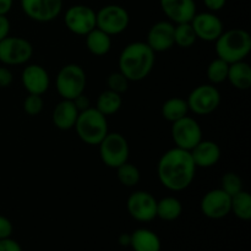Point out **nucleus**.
<instances>
[{
  "mask_svg": "<svg viewBox=\"0 0 251 251\" xmlns=\"http://www.w3.org/2000/svg\"><path fill=\"white\" fill-rule=\"evenodd\" d=\"M98 147L100 159L109 168H118L129 159V144L119 132H108L104 139L100 142Z\"/></svg>",
  "mask_w": 251,
  "mask_h": 251,
  "instance_id": "obj_6",
  "label": "nucleus"
},
{
  "mask_svg": "<svg viewBox=\"0 0 251 251\" xmlns=\"http://www.w3.org/2000/svg\"><path fill=\"white\" fill-rule=\"evenodd\" d=\"M196 166L190 151L173 147L162 154L157 164V176L166 189L183 191L193 184Z\"/></svg>",
  "mask_w": 251,
  "mask_h": 251,
  "instance_id": "obj_1",
  "label": "nucleus"
},
{
  "mask_svg": "<svg viewBox=\"0 0 251 251\" xmlns=\"http://www.w3.org/2000/svg\"><path fill=\"white\" fill-rule=\"evenodd\" d=\"M21 9L36 22H50L63 11V0H21Z\"/></svg>",
  "mask_w": 251,
  "mask_h": 251,
  "instance_id": "obj_13",
  "label": "nucleus"
},
{
  "mask_svg": "<svg viewBox=\"0 0 251 251\" xmlns=\"http://www.w3.org/2000/svg\"><path fill=\"white\" fill-rule=\"evenodd\" d=\"M78 113L80 112L76 109L73 100H61L54 107L53 114H51L54 126L58 127L59 130H64V131L74 129L76 120H77Z\"/></svg>",
  "mask_w": 251,
  "mask_h": 251,
  "instance_id": "obj_20",
  "label": "nucleus"
},
{
  "mask_svg": "<svg viewBox=\"0 0 251 251\" xmlns=\"http://www.w3.org/2000/svg\"><path fill=\"white\" fill-rule=\"evenodd\" d=\"M123 105L122 95L117 92H113L110 90H105L98 96L97 102H96V109L102 113L103 115L117 114Z\"/></svg>",
  "mask_w": 251,
  "mask_h": 251,
  "instance_id": "obj_25",
  "label": "nucleus"
},
{
  "mask_svg": "<svg viewBox=\"0 0 251 251\" xmlns=\"http://www.w3.org/2000/svg\"><path fill=\"white\" fill-rule=\"evenodd\" d=\"M129 24V12L120 5H105L96 12V27L110 37L123 33Z\"/></svg>",
  "mask_w": 251,
  "mask_h": 251,
  "instance_id": "obj_8",
  "label": "nucleus"
},
{
  "mask_svg": "<svg viewBox=\"0 0 251 251\" xmlns=\"http://www.w3.org/2000/svg\"><path fill=\"white\" fill-rule=\"evenodd\" d=\"M12 234V223L10 222L9 218L0 215V239L10 238Z\"/></svg>",
  "mask_w": 251,
  "mask_h": 251,
  "instance_id": "obj_35",
  "label": "nucleus"
},
{
  "mask_svg": "<svg viewBox=\"0 0 251 251\" xmlns=\"http://www.w3.org/2000/svg\"><path fill=\"white\" fill-rule=\"evenodd\" d=\"M230 196L222 189L207 191L201 199L200 207L203 215L211 220H221L230 213Z\"/></svg>",
  "mask_w": 251,
  "mask_h": 251,
  "instance_id": "obj_15",
  "label": "nucleus"
},
{
  "mask_svg": "<svg viewBox=\"0 0 251 251\" xmlns=\"http://www.w3.org/2000/svg\"><path fill=\"white\" fill-rule=\"evenodd\" d=\"M227 81L237 90H249L251 87V66L245 60L229 64Z\"/></svg>",
  "mask_w": 251,
  "mask_h": 251,
  "instance_id": "obj_21",
  "label": "nucleus"
},
{
  "mask_svg": "<svg viewBox=\"0 0 251 251\" xmlns=\"http://www.w3.org/2000/svg\"><path fill=\"white\" fill-rule=\"evenodd\" d=\"M189 107L186 100L180 97H172L162 105V117L169 123H174L189 114Z\"/></svg>",
  "mask_w": 251,
  "mask_h": 251,
  "instance_id": "obj_24",
  "label": "nucleus"
},
{
  "mask_svg": "<svg viewBox=\"0 0 251 251\" xmlns=\"http://www.w3.org/2000/svg\"><path fill=\"white\" fill-rule=\"evenodd\" d=\"M0 251H22V249L17 242L10 238H5L0 239Z\"/></svg>",
  "mask_w": 251,
  "mask_h": 251,
  "instance_id": "obj_37",
  "label": "nucleus"
},
{
  "mask_svg": "<svg viewBox=\"0 0 251 251\" xmlns=\"http://www.w3.org/2000/svg\"><path fill=\"white\" fill-rule=\"evenodd\" d=\"M33 55V46L22 37L7 36L0 41V61L4 65H24Z\"/></svg>",
  "mask_w": 251,
  "mask_h": 251,
  "instance_id": "obj_9",
  "label": "nucleus"
},
{
  "mask_svg": "<svg viewBox=\"0 0 251 251\" xmlns=\"http://www.w3.org/2000/svg\"><path fill=\"white\" fill-rule=\"evenodd\" d=\"M115 169H117L118 180L122 185L126 186V188H134L140 183L141 173L135 164L125 162Z\"/></svg>",
  "mask_w": 251,
  "mask_h": 251,
  "instance_id": "obj_29",
  "label": "nucleus"
},
{
  "mask_svg": "<svg viewBox=\"0 0 251 251\" xmlns=\"http://www.w3.org/2000/svg\"><path fill=\"white\" fill-rule=\"evenodd\" d=\"M65 26L77 36H86L96 28V11L87 5H73L65 11Z\"/></svg>",
  "mask_w": 251,
  "mask_h": 251,
  "instance_id": "obj_11",
  "label": "nucleus"
},
{
  "mask_svg": "<svg viewBox=\"0 0 251 251\" xmlns=\"http://www.w3.org/2000/svg\"><path fill=\"white\" fill-rule=\"evenodd\" d=\"M129 215L139 222H150L157 217V200L151 193L134 191L126 202Z\"/></svg>",
  "mask_w": 251,
  "mask_h": 251,
  "instance_id": "obj_12",
  "label": "nucleus"
},
{
  "mask_svg": "<svg viewBox=\"0 0 251 251\" xmlns=\"http://www.w3.org/2000/svg\"><path fill=\"white\" fill-rule=\"evenodd\" d=\"M229 64L220 58H216L208 64L206 75L211 85H220V83L227 81Z\"/></svg>",
  "mask_w": 251,
  "mask_h": 251,
  "instance_id": "obj_30",
  "label": "nucleus"
},
{
  "mask_svg": "<svg viewBox=\"0 0 251 251\" xmlns=\"http://www.w3.org/2000/svg\"><path fill=\"white\" fill-rule=\"evenodd\" d=\"M159 5L168 21L174 25L191 22L198 12L195 0H159Z\"/></svg>",
  "mask_w": 251,
  "mask_h": 251,
  "instance_id": "obj_18",
  "label": "nucleus"
},
{
  "mask_svg": "<svg viewBox=\"0 0 251 251\" xmlns=\"http://www.w3.org/2000/svg\"><path fill=\"white\" fill-rule=\"evenodd\" d=\"M73 102H74V104H75L76 109H77L78 112H83V110L91 108V100L87 97V96L85 95V92L81 93V95L77 96L76 98H74Z\"/></svg>",
  "mask_w": 251,
  "mask_h": 251,
  "instance_id": "obj_36",
  "label": "nucleus"
},
{
  "mask_svg": "<svg viewBox=\"0 0 251 251\" xmlns=\"http://www.w3.org/2000/svg\"><path fill=\"white\" fill-rule=\"evenodd\" d=\"M43 107V98L39 95H28L24 100V110L31 117H36V115L41 114Z\"/></svg>",
  "mask_w": 251,
  "mask_h": 251,
  "instance_id": "obj_33",
  "label": "nucleus"
},
{
  "mask_svg": "<svg viewBox=\"0 0 251 251\" xmlns=\"http://www.w3.org/2000/svg\"><path fill=\"white\" fill-rule=\"evenodd\" d=\"M221 93L215 85H199L189 93L186 102L190 112L198 115H208L221 104Z\"/></svg>",
  "mask_w": 251,
  "mask_h": 251,
  "instance_id": "obj_7",
  "label": "nucleus"
},
{
  "mask_svg": "<svg viewBox=\"0 0 251 251\" xmlns=\"http://www.w3.org/2000/svg\"><path fill=\"white\" fill-rule=\"evenodd\" d=\"M215 49L217 58L227 61L228 64L245 60L251 51L250 33L242 28L223 31L216 41Z\"/></svg>",
  "mask_w": 251,
  "mask_h": 251,
  "instance_id": "obj_3",
  "label": "nucleus"
},
{
  "mask_svg": "<svg viewBox=\"0 0 251 251\" xmlns=\"http://www.w3.org/2000/svg\"><path fill=\"white\" fill-rule=\"evenodd\" d=\"M203 4L207 7L208 11L216 12L222 10L227 4V0H203Z\"/></svg>",
  "mask_w": 251,
  "mask_h": 251,
  "instance_id": "obj_38",
  "label": "nucleus"
},
{
  "mask_svg": "<svg viewBox=\"0 0 251 251\" xmlns=\"http://www.w3.org/2000/svg\"><path fill=\"white\" fill-rule=\"evenodd\" d=\"M14 0H0V15H7L11 10Z\"/></svg>",
  "mask_w": 251,
  "mask_h": 251,
  "instance_id": "obj_40",
  "label": "nucleus"
},
{
  "mask_svg": "<svg viewBox=\"0 0 251 251\" xmlns=\"http://www.w3.org/2000/svg\"><path fill=\"white\" fill-rule=\"evenodd\" d=\"M129 83L130 81L127 80L126 76L123 75L119 70L109 74V76H108L107 78L108 90L119 93V95L122 96L129 90Z\"/></svg>",
  "mask_w": 251,
  "mask_h": 251,
  "instance_id": "obj_32",
  "label": "nucleus"
},
{
  "mask_svg": "<svg viewBox=\"0 0 251 251\" xmlns=\"http://www.w3.org/2000/svg\"><path fill=\"white\" fill-rule=\"evenodd\" d=\"M226 194L232 198L235 194H238L239 191L244 190L243 189V180L237 173L234 172H227L225 176L221 179V188Z\"/></svg>",
  "mask_w": 251,
  "mask_h": 251,
  "instance_id": "obj_31",
  "label": "nucleus"
},
{
  "mask_svg": "<svg viewBox=\"0 0 251 251\" xmlns=\"http://www.w3.org/2000/svg\"><path fill=\"white\" fill-rule=\"evenodd\" d=\"M196 168H211L220 162L221 149L215 141L201 140L190 151Z\"/></svg>",
  "mask_w": 251,
  "mask_h": 251,
  "instance_id": "obj_19",
  "label": "nucleus"
},
{
  "mask_svg": "<svg viewBox=\"0 0 251 251\" xmlns=\"http://www.w3.org/2000/svg\"><path fill=\"white\" fill-rule=\"evenodd\" d=\"M196 41H198V37L190 22L174 25V46L188 49L193 47Z\"/></svg>",
  "mask_w": 251,
  "mask_h": 251,
  "instance_id": "obj_28",
  "label": "nucleus"
},
{
  "mask_svg": "<svg viewBox=\"0 0 251 251\" xmlns=\"http://www.w3.org/2000/svg\"><path fill=\"white\" fill-rule=\"evenodd\" d=\"M156 63V53L146 42L129 43L120 53L118 59L119 71L131 82L146 78L153 70Z\"/></svg>",
  "mask_w": 251,
  "mask_h": 251,
  "instance_id": "obj_2",
  "label": "nucleus"
},
{
  "mask_svg": "<svg viewBox=\"0 0 251 251\" xmlns=\"http://www.w3.org/2000/svg\"><path fill=\"white\" fill-rule=\"evenodd\" d=\"M86 47L88 51L96 56L107 55L112 48V37L100 28H93L86 34Z\"/></svg>",
  "mask_w": 251,
  "mask_h": 251,
  "instance_id": "obj_22",
  "label": "nucleus"
},
{
  "mask_svg": "<svg viewBox=\"0 0 251 251\" xmlns=\"http://www.w3.org/2000/svg\"><path fill=\"white\" fill-rule=\"evenodd\" d=\"M130 242H131V234H122L119 237V244L120 245L127 247V245H130Z\"/></svg>",
  "mask_w": 251,
  "mask_h": 251,
  "instance_id": "obj_41",
  "label": "nucleus"
},
{
  "mask_svg": "<svg viewBox=\"0 0 251 251\" xmlns=\"http://www.w3.org/2000/svg\"><path fill=\"white\" fill-rule=\"evenodd\" d=\"M14 81V75L6 66H0V88H6Z\"/></svg>",
  "mask_w": 251,
  "mask_h": 251,
  "instance_id": "obj_34",
  "label": "nucleus"
},
{
  "mask_svg": "<svg viewBox=\"0 0 251 251\" xmlns=\"http://www.w3.org/2000/svg\"><path fill=\"white\" fill-rule=\"evenodd\" d=\"M21 82L28 95L43 96L50 86L49 74L43 66L31 64L24 69L21 74Z\"/></svg>",
  "mask_w": 251,
  "mask_h": 251,
  "instance_id": "obj_17",
  "label": "nucleus"
},
{
  "mask_svg": "<svg viewBox=\"0 0 251 251\" xmlns=\"http://www.w3.org/2000/svg\"><path fill=\"white\" fill-rule=\"evenodd\" d=\"M10 27H11V25H10L6 15H0V41L9 36Z\"/></svg>",
  "mask_w": 251,
  "mask_h": 251,
  "instance_id": "obj_39",
  "label": "nucleus"
},
{
  "mask_svg": "<svg viewBox=\"0 0 251 251\" xmlns=\"http://www.w3.org/2000/svg\"><path fill=\"white\" fill-rule=\"evenodd\" d=\"M190 24L198 39L205 42H216L225 31L222 20L215 12L211 11L199 12V14L196 12Z\"/></svg>",
  "mask_w": 251,
  "mask_h": 251,
  "instance_id": "obj_14",
  "label": "nucleus"
},
{
  "mask_svg": "<svg viewBox=\"0 0 251 251\" xmlns=\"http://www.w3.org/2000/svg\"><path fill=\"white\" fill-rule=\"evenodd\" d=\"M130 245L135 251H159L161 240L158 235L149 229H137L131 234Z\"/></svg>",
  "mask_w": 251,
  "mask_h": 251,
  "instance_id": "obj_23",
  "label": "nucleus"
},
{
  "mask_svg": "<svg viewBox=\"0 0 251 251\" xmlns=\"http://www.w3.org/2000/svg\"><path fill=\"white\" fill-rule=\"evenodd\" d=\"M146 43L154 53H162L173 48L174 24L168 20H164L152 25L147 33Z\"/></svg>",
  "mask_w": 251,
  "mask_h": 251,
  "instance_id": "obj_16",
  "label": "nucleus"
},
{
  "mask_svg": "<svg viewBox=\"0 0 251 251\" xmlns=\"http://www.w3.org/2000/svg\"><path fill=\"white\" fill-rule=\"evenodd\" d=\"M74 127L81 141L91 146H98L105 135L109 132L107 117L93 107L78 113Z\"/></svg>",
  "mask_w": 251,
  "mask_h": 251,
  "instance_id": "obj_4",
  "label": "nucleus"
},
{
  "mask_svg": "<svg viewBox=\"0 0 251 251\" xmlns=\"http://www.w3.org/2000/svg\"><path fill=\"white\" fill-rule=\"evenodd\" d=\"M230 212L242 221L251 218V195L248 191L242 190L230 199Z\"/></svg>",
  "mask_w": 251,
  "mask_h": 251,
  "instance_id": "obj_27",
  "label": "nucleus"
},
{
  "mask_svg": "<svg viewBox=\"0 0 251 251\" xmlns=\"http://www.w3.org/2000/svg\"><path fill=\"white\" fill-rule=\"evenodd\" d=\"M87 76L78 64H66L56 75L55 87L61 100H73L85 92Z\"/></svg>",
  "mask_w": 251,
  "mask_h": 251,
  "instance_id": "obj_5",
  "label": "nucleus"
},
{
  "mask_svg": "<svg viewBox=\"0 0 251 251\" xmlns=\"http://www.w3.org/2000/svg\"><path fill=\"white\" fill-rule=\"evenodd\" d=\"M172 139L176 147L191 151L202 140V129L194 118L186 115L172 123Z\"/></svg>",
  "mask_w": 251,
  "mask_h": 251,
  "instance_id": "obj_10",
  "label": "nucleus"
},
{
  "mask_svg": "<svg viewBox=\"0 0 251 251\" xmlns=\"http://www.w3.org/2000/svg\"><path fill=\"white\" fill-rule=\"evenodd\" d=\"M183 212V205L180 200L174 196H166L157 201V217L163 221H176Z\"/></svg>",
  "mask_w": 251,
  "mask_h": 251,
  "instance_id": "obj_26",
  "label": "nucleus"
}]
</instances>
